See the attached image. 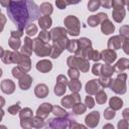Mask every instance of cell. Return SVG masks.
Listing matches in <instances>:
<instances>
[{"label":"cell","mask_w":129,"mask_h":129,"mask_svg":"<svg viewBox=\"0 0 129 129\" xmlns=\"http://www.w3.org/2000/svg\"><path fill=\"white\" fill-rule=\"evenodd\" d=\"M7 14L18 29L22 30L38 19L40 9L32 0H13L7 7Z\"/></svg>","instance_id":"1"},{"label":"cell","mask_w":129,"mask_h":129,"mask_svg":"<svg viewBox=\"0 0 129 129\" xmlns=\"http://www.w3.org/2000/svg\"><path fill=\"white\" fill-rule=\"evenodd\" d=\"M125 79H126V75L125 74H122V75H119L118 78L112 82V90L118 94H123L125 93Z\"/></svg>","instance_id":"2"},{"label":"cell","mask_w":129,"mask_h":129,"mask_svg":"<svg viewBox=\"0 0 129 129\" xmlns=\"http://www.w3.org/2000/svg\"><path fill=\"white\" fill-rule=\"evenodd\" d=\"M98 122H99V113L98 112H93L86 117V123L91 127L96 126L98 124Z\"/></svg>","instance_id":"3"},{"label":"cell","mask_w":129,"mask_h":129,"mask_svg":"<svg viewBox=\"0 0 129 129\" xmlns=\"http://www.w3.org/2000/svg\"><path fill=\"white\" fill-rule=\"evenodd\" d=\"M51 109H52V107H51L50 104L44 103V104H42V105L38 108V110H37V116L45 117V116H47V113H49Z\"/></svg>","instance_id":"4"},{"label":"cell","mask_w":129,"mask_h":129,"mask_svg":"<svg viewBox=\"0 0 129 129\" xmlns=\"http://www.w3.org/2000/svg\"><path fill=\"white\" fill-rule=\"evenodd\" d=\"M2 91L4 93H7V94H10L14 91V84L10 81V80H4L2 82Z\"/></svg>","instance_id":"5"},{"label":"cell","mask_w":129,"mask_h":129,"mask_svg":"<svg viewBox=\"0 0 129 129\" xmlns=\"http://www.w3.org/2000/svg\"><path fill=\"white\" fill-rule=\"evenodd\" d=\"M73 97H74V96H67L66 98H63V99L61 100L62 106L67 107V108H70V107H72V105H73L75 102H79V101H80L79 96H77V98H73Z\"/></svg>","instance_id":"6"},{"label":"cell","mask_w":129,"mask_h":129,"mask_svg":"<svg viewBox=\"0 0 129 129\" xmlns=\"http://www.w3.org/2000/svg\"><path fill=\"white\" fill-rule=\"evenodd\" d=\"M36 68H37L38 71H40L42 73H46V72H48L51 69V63L48 60H41V61H39L37 63Z\"/></svg>","instance_id":"7"},{"label":"cell","mask_w":129,"mask_h":129,"mask_svg":"<svg viewBox=\"0 0 129 129\" xmlns=\"http://www.w3.org/2000/svg\"><path fill=\"white\" fill-rule=\"evenodd\" d=\"M48 93V90L45 85H38L35 88V94L38 96V98H44Z\"/></svg>","instance_id":"8"},{"label":"cell","mask_w":129,"mask_h":129,"mask_svg":"<svg viewBox=\"0 0 129 129\" xmlns=\"http://www.w3.org/2000/svg\"><path fill=\"white\" fill-rule=\"evenodd\" d=\"M98 87H99V85H98L97 81H96V80H92L90 83L87 84V86H86V91H87L88 93H90V94H94V93L97 92Z\"/></svg>","instance_id":"9"},{"label":"cell","mask_w":129,"mask_h":129,"mask_svg":"<svg viewBox=\"0 0 129 129\" xmlns=\"http://www.w3.org/2000/svg\"><path fill=\"white\" fill-rule=\"evenodd\" d=\"M102 31H103V33H105V34H109V33H111V32H113L114 31V26H113V24L110 22V21H106V23H105V21H103V24H102Z\"/></svg>","instance_id":"10"},{"label":"cell","mask_w":129,"mask_h":129,"mask_svg":"<svg viewBox=\"0 0 129 129\" xmlns=\"http://www.w3.org/2000/svg\"><path fill=\"white\" fill-rule=\"evenodd\" d=\"M39 25L42 29H47L50 25H51V20L48 16H44V17H41L39 19Z\"/></svg>","instance_id":"11"},{"label":"cell","mask_w":129,"mask_h":129,"mask_svg":"<svg viewBox=\"0 0 129 129\" xmlns=\"http://www.w3.org/2000/svg\"><path fill=\"white\" fill-rule=\"evenodd\" d=\"M113 17H114V19H115L117 22L122 21L123 18H124V10H123L122 8L115 9L114 12H113Z\"/></svg>","instance_id":"12"},{"label":"cell","mask_w":129,"mask_h":129,"mask_svg":"<svg viewBox=\"0 0 129 129\" xmlns=\"http://www.w3.org/2000/svg\"><path fill=\"white\" fill-rule=\"evenodd\" d=\"M119 39H120L119 36L112 37V38L110 39V41H109V47H110V48L113 47V48H115V49L119 48L120 45H121V43H122V40H119Z\"/></svg>","instance_id":"13"},{"label":"cell","mask_w":129,"mask_h":129,"mask_svg":"<svg viewBox=\"0 0 129 129\" xmlns=\"http://www.w3.org/2000/svg\"><path fill=\"white\" fill-rule=\"evenodd\" d=\"M102 15H103V14L100 13L98 16H97V15H93V16H91V17L88 19L89 24H90L91 26H96V25L101 21V16H102Z\"/></svg>","instance_id":"14"},{"label":"cell","mask_w":129,"mask_h":129,"mask_svg":"<svg viewBox=\"0 0 129 129\" xmlns=\"http://www.w3.org/2000/svg\"><path fill=\"white\" fill-rule=\"evenodd\" d=\"M110 106H111V108H114L115 110H117L122 106V100H120L119 98L114 97L110 100Z\"/></svg>","instance_id":"15"},{"label":"cell","mask_w":129,"mask_h":129,"mask_svg":"<svg viewBox=\"0 0 129 129\" xmlns=\"http://www.w3.org/2000/svg\"><path fill=\"white\" fill-rule=\"evenodd\" d=\"M102 53H104V54L108 55V56H104V57H102V58H103L104 60L109 61V62H111V61L115 60V58H116V53H115V52H113V51H111V50H106V51H103Z\"/></svg>","instance_id":"16"},{"label":"cell","mask_w":129,"mask_h":129,"mask_svg":"<svg viewBox=\"0 0 129 129\" xmlns=\"http://www.w3.org/2000/svg\"><path fill=\"white\" fill-rule=\"evenodd\" d=\"M32 48V41H30V39L29 38H25V40H24V45H23V47H22V51L23 52H26V50L28 49V51H29V53L31 52V49Z\"/></svg>","instance_id":"17"},{"label":"cell","mask_w":129,"mask_h":129,"mask_svg":"<svg viewBox=\"0 0 129 129\" xmlns=\"http://www.w3.org/2000/svg\"><path fill=\"white\" fill-rule=\"evenodd\" d=\"M100 1L99 0H91L88 4V7H89V10L91 11H95L96 9H98V7L100 6Z\"/></svg>","instance_id":"18"},{"label":"cell","mask_w":129,"mask_h":129,"mask_svg":"<svg viewBox=\"0 0 129 129\" xmlns=\"http://www.w3.org/2000/svg\"><path fill=\"white\" fill-rule=\"evenodd\" d=\"M85 110H86V107L83 106L81 103L76 104L75 107H74V112H75L76 114H83V113L85 112Z\"/></svg>","instance_id":"19"},{"label":"cell","mask_w":129,"mask_h":129,"mask_svg":"<svg viewBox=\"0 0 129 129\" xmlns=\"http://www.w3.org/2000/svg\"><path fill=\"white\" fill-rule=\"evenodd\" d=\"M70 88L73 92H78L80 89H81V84L76 80V81H73L71 84H70Z\"/></svg>","instance_id":"20"},{"label":"cell","mask_w":129,"mask_h":129,"mask_svg":"<svg viewBox=\"0 0 129 129\" xmlns=\"http://www.w3.org/2000/svg\"><path fill=\"white\" fill-rule=\"evenodd\" d=\"M26 33L28 35H34L36 33V26L33 24H29L26 26Z\"/></svg>","instance_id":"21"},{"label":"cell","mask_w":129,"mask_h":129,"mask_svg":"<svg viewBox=\"0 0 129 129\" xmlns=\"http://www.w3.org/2000/svg\"><path fill=\"white\" fill-rule=\"evenodd\" d=\"M106 99H107V97H106V94H105L104 92H100V93L97 95V98H96L97 102H98V103H100V104L105 103Z\"/></svg>","instance_id":"22"},{"label":"cell","mask_w":129,"mask_h":129,"mask_svg":"<svg viewBox=\"0 0 129 129\" xmlns=\"http://www.w3.org/2000/svg\"><path fill=\"white\" fill-rule=\"evenodd\" d=\"M18 110H19V104H16V105H14V106H12V107H10V108L8 109L9 113L12 114V115H15Z\"/></svg>","instance_id":"23"},{"label":"cell","mask_w":129,"mask_h":129,"mask_svg":"<svg viewBox=\"0 0 129 129\" xmlns=\"http://www.w3.org/2000/svg\"><path fill=\"white\" fill-rule=\"evenodd\" d=\"M49 38V34L47 32H41L39 34V39L42 40V41H47Z\"/></svg>","instance_id":"24"},{"label":"cell","mask_w":129,"mask_h":129,"mask_svg":"<svg viewBox=\"0 0 129 129\" xmlns=\"http://www.w3.org/2000/svg\"><path fill=\"white\" fill-rule=\"evenodd\" d=\"M115 116V112L114 111H111V109H107L106 110V113H105V117L107 119H111Z\"/></svg>","instance_id":"25"},{"label":"cell","mask_w":129,"mask_h":129,"mask_svg":"<svg viewBox=\"0 0 129 129\" xmlns=\"http://www.w3.org/2000/svg\"><path fill=\"white\" fill-rule=\"evenodd\" d=\"M32 126H34V127H40V126H43V122H42V120L39 122V118L37 117V118H35V119L32 121Z\"/></svg>","instance_id":"26"},{"label":"cell","mask_w":129,"mask_h":129,"mask_svg":"<svg viewBox=\"0 0 129 129\" xmlns=\"http://www.w3.org/2000/svg\"><path fill=\"white\" fill-rule=\"evenodd\" d=\"M86 104H87V106H88L89 108L94 107V102H93V99H92L91 97H87V98H86Z\"/></svg>","instance_id":"27"},{"label":"cell","mask_w":129,"mask_h":129,"mask_svg":"<svg viewBox=\"0 0 129 129\" xmlns=\"http://www.w3.org/2000/svg\"><path fill=\"white\" fill-rule=\"evenodd\" d=\"M120 33H121L122 35H127V34H129V26H124V27H122V28L120 29Z\"/></svg>","instance_id":"28"},{"label":"cell","mask_w":129,"mask_h":129,"mask_svg":"<svg viewBox=\"0 0 129 129\" xmlns=\"http://www.w3.org/2000/svg\"><path fill=\"white\" fill-rule=\"evenodd\" d=\"M124 50L126 53L129 54V38H126L124 41Z\"/></svg>","instance_id":"29"},{"label":"cell","mask_w":129,"mask_h":129,"mask_svg":"<svg viewBox=\"0 0 129 129\" xmlns=\"http://www.w3.org/2000/svg\"><path fill=\"white\" fill-rule=\"evenodd\" d=\"M76 73V71H73V70H70L69 71V75L74 79V78H78V76H79V74L77 73V74H75Z\"/></svg>","instance_id":"30"},{"label":"cell","mask_w":129,"mask_h":129,"mask_svg":"<svg viewBox=\"0 0 129 129\" xmlns=\"http://www.w3.org/2000/svg\"><path fill=\"white\" fill-rule=\"evenodd\" d=\"M101 67V64L100 63H96L95 66H94V69H93V72H94V74L95 75H99V73H98V69Z\"/></svg>","instance_id":"31"},{"label":"cell","mask_w":129,"mask_h":129,"mask_svg":"<svg viewBox=\"0 0 129 129\" xmlns=\"http://www.w3.org/2000/svg\"><path fill=\"white\" fill-rule=\"evenodd\" d=\"M123 116H124L125 118L129 119V109H126V110H124V112H123Z\"/></svg>","instance_id":"32"},{"label":"cell","mask_w":129,"mask_h":129,"mask_svg":"<svg viewBox=\"0 0 129 129\" xmlns=\"http://www.w3.org/2000/svg\"><path fill=\"white\" fill-rule=\"evenodd\" d=\"M123 122H124V120H123V121H121V122H119V124H118V127H119V128L127 127V124H126V123H123Z\"/></svg>","instance_id":"33"},{"label":"cell","mask_w":129,"mask_h":129,"mask_svg":"<svg viewBox=\"0 0 129 129\" xmlns=\"http://www.w3.org/2000/svg\"><path fill=\"white\" fill-rule=\"evenodd\" d=\"M6 1H10V0H1V4H2L3 6H6V7H8V5L6 4Z\"/></svg>","instance_id":"34"}]
</instances>
